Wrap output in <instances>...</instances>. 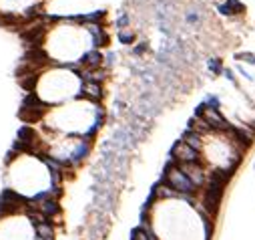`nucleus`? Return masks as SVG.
Masks as SVG:
<instances>
[{
  "label": "nucleus",
  "mask_w": 255,
  "mask_h": 240,
  "mask_svg": "<svg viewBox=\"0 0 255 240\" xmlns=\"http://www.w3.org/2000/svg\"><path fill=\"white\" fill-rule=\"evenodd\" d=\"M105 44V34L90 20L53 18L38 32L36 49L42 63L92 71L100 65L98 49Z\"/></svg>",
  "instance_id": "nucleus-2"
},
{
  "label": "nucleus",
  "mask_w": 255,
  "mask_h": 240,
  "mask_svg": "<svg viewBox=\"0 0 255 240\" xmlns=\"http://www.w3.org/2000/svg\"><path fill=\"white\" fill-rule=\"evenodd\" d=\"M44 0H0L2 22H28L42 14Z\"/></svg>",
  "instance_id": "nucleus-8"
},
{
  "label": "nucleus",
  "mask_w": 255,
  "mask_h": 240,
  "mask_svg": "<svg viewBox=\"0 0 255 240\" xmlns=\"http://www.w3.org/2000/svg\"><path fill=\"white\" fill-rule=\"evenodd\" d=\"M61 176L63 172L44 156L30 150H18L6 160L4 190L24 206L34 208L46 200L59 198Z\"/></svg>",
  "instance_id": "nucleus-3"
},
{
  "label": "nucleus",
  "mask_w": 255,
  "mask_h": 240,
  "mask_svg": "<svg viewBox=\"0 0 255 240\" xmlns=\"http://www.w3.org/2000/svg\"><path fill=\"white\" fill-rule=\"evenodd\" d=\"M141 224L155 240H213L215 220L193 198L177 196L163 184L143 210Z\"/></svg>",
  "instance_id": "nucleus-1"
},
{
  "label": "nucleus",
  "mask_w": 255,
  "mask_h": 240,
  "mask_svg": "<svg viewBox=\"0 0 255 240\" xmlns=\"http://www.w3.org/2000/svg\"><path fill=\"white\" fill-rule=\"evenodd\" d=\"M40 220L24 204L0 208V240H40Z\"/></svg>",
  "instance_id": "nucleus-7"
},
{
  "label": "nucleus",
  "mask_w": 255,
  "mask_h": 240,
  "mask_svg": "<svg viewBox=\"0 0 255 240\" xmlns=\"http://www.w3.org/2000/svg\"><path fill=\"white\" fill-rule=\"evenodd\" d=\"M183 139L199 152V162L205 166L213 176L227 180L233 176V172L239 168L249 139L247 135L229 129H209L201 121L193 119L189 129L185 131Z\"/></svg>",
  "instance_id": "nucleus-4"
},
{
  "label": "nucleus",
  "mask_w": 255,
  "mask_h": 240,
  "mask_svg": "<svg viewBox=\"0 0 255 240\" xmlns=\"http://www.w3.org/2000/svg\"><path fill=\"white\" fill-rule=\"evenodd\" d=\"M28 93L36 105L38 115L42 109L57 107L67 101L85 97V77L81 75V71L71 67L42 63L32 75Z\"/></svg>",
  "instance_id": "nucleus-6"
},
{
  "label": "nucleus",
  "mask_w": 255,
  "mask_h": 240,
  "mask_svg": "<svg viewBox=\"0 0 255 240\" xmlns=\"http://www.w3.org/2000/svg\"><path fill=\"white\" fill-rule=\"evenodd\" d=\"M105 123V109L100 101L79 97L57 107L42 109L34 117V127L67 137L94 139L98 129Z\"/></svg>",
  "instance_id": "nucleus-5"
}]
</instances>
